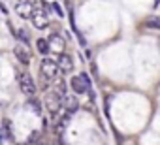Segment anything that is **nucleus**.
Wrapping results in <instances>:
<instances>
[{"mask_svg": "<svg viewBox=\"0 0 160 145\" xmlns=\"http://www.w3.org/2000/svg\"><path fill=\"white\" fill-rule=\"evenodd\" d=\"M4 143V132H2V128H0V145Z\"/></svg>", "mask_w": 160, "mask_h": 145, "instance_id": "nucleus-19", "label": "nucleus"}, {"mask_svg": "<svg viewBox=\"0 0 160 145\" xmlns=\"http://www.w3.org/2000/svg\"><path fill=\"white\" fill-rule=\"evenodd\" d=\"M49 6H51V10H53V12H55V13H57L58 17H62V15H64V12L60 10V6H58L57 2H53V4H49Z\"/></svg>", "mask_w": 160, "mask_h": 145, "instance_id": "nucleus-15", "label": "nucleus"}, {"mask_svg": "<svg viewBox=\"0 0 160 145\" xmlns=\"http://www.w3.org/2000/svg\"><path fill=\"white\" fill-rule=\"evenodd\" d=\"M13 55H15V58H17L21 64H25V66L30 62V55H28L27 45H15V47H13Z\"/></svg>", "mask_w": 160, "mask_h": 145, "instance_id": "nucleus-8", "label": "nucleus"}, {"mask_svg": "<svg viewBox=\"0 0 160 145\" xmlns=\"http://www.w3.org/2000/svg\"><path fill=\"white\" fill-rule=\"evenodd\" d=\"M57 64H58V68H60L62 72H70V70L73 68V60H72V57H70L68 53H58Z\"/></svg>", "mask_w": 160, "mask_h": 145, "instance_id": "nucleus-9", "label": "nucleus"}, {"mask_svg": "<svg viewBox=\"0 0 160 145\" xmlns=\"http://www.w3.org/2000/svg\"><path fill=\"white\" fill-rule=\"evenodd\" d=\"M34 8L36 6H32L30 0H21V2H17V6H15V10H17V13H19L21 19H32Z\"/></svg>", "mask_w": 160, "mask_h": 145, "instance_id": "nucleus-5", "label": "nucleus"}, {"mask_svg": "<svg viewBox=\"0 0 160 145\" xmlns=\"http://www.w3.org/2000/svg\"><path fill=\"white\" fill-rule=\"evenodd\" d=\"M62 106H64V111L66 113H70V115H73L77 109H79V102H77V96H73V94H66L64 96V102H62Z\"/></svg>", "mask_w": 160, "mask_h": 145, "instance_id": "nucleus-6", "label": "nucleus"}, {"mask_svg": "<svg viewBox=\"0 0 160 145\" xmlns=\"http://www.w3.org/2000/svg\"><path fill=\"white\" fill-rule=\"evenodd\" d=\"M79 78H81V79H83V83H85V85H87V87L91 89V78H89V76L85 74V72H81V74H79Z\"/></svg>", "mask_w": 160, "mask_h": 145, "instance_id": "nucleus-16", "label": "nucleus"}, {"mask_svg": "<svg viewBox=\"0 0 160 145\" xmlns=\"http://www.w3.org/2000/svg\"><path fill=\"white\" fill-rule=\"evenodd\" d=\"M158 4H160V0H154V8H158Z\"/></svg>", "mask_w": 160, "mask_h": 145, "instance_id": "nucleus-20", "label": "nucleus"}, {"mask_svg": "<svg viewBox=\"0 0 160 145\" xmlns=\"http://www.w3.org/2000/svg\"><path fill=\"white\" fill-rule=\"evenodd\" d=\"M36 49H38V53L40 55H49L51 53V45H49V42H47V38H38L36 40Z\"/></svg>", "mask_w": 160, "mask_h": 145, "instance_id": "nucleus-11", "label": "nucleus"}, {"mask_svg": "<svg viewBox=\"0 0 160 145\" xmlns=\"http://www.w3.org/2000/svg\"><path fill=\"white\" fill-rule=\"evenodd\" d=\"M17 81H19V87H21V92L25 94V96H28V98H32V96H36V91H38V87H36V83H34V79H32V76L28 74V72H17Z\"/></svg>", "mask_w": 160, "mask_h": 145, "instance_id": "nucleus-2", "label": "nucleus"}, {"mask_svg": "<svg viewBox=\"0 0 160 145\" xmlns=\"http://www.w3.org/2000/svg\"><path fill=\"white\" fill-rule=\"evenodd\" d=\"M64 96H66V83L64 81H58V85L45 94V108L53 115V119H57L60 115V108H62Z\"/></svg>", "mask_w": 160, "mask_h": 145, "instance_id": "nucleus-1", "label": "nucleus"}, {"mask_svg": "<svg viewBox=\"0 0 160 145\" xmlns=\"http://www.w3.org/2000/svg\"><path fill=\"white\" fill-rule=\"evenodd\" d=\"M0 12H2V13H8V8H6L2 2H0Z\"/></svg>", "mask_w": 160, "mask_h": 145, "instance_id": "nucleus-18", "label": "nucleus"}, {"mask_svg": "<svg viewBox=\"0 0 160 145\" xmlns=\"http://www.w3.org/2000/svg\"><path fill=\"white\" fill-rule=\"evenodd\" d=\"M32 23H34V27L36 28H40V30H43V28H47L49 27V17H47V12H45V8H34V13H32Z\"/></svg>", "mask_w": 160, "mask_h": 145, "instance_id": "nucleus-4", "label": "nucleus"}, {"mask_svg": "<svg viewBox=\"0 0 160 145\" xmlns=\"http://www.w3.org/2000/svg\"><path fill=\"white\" fill-rule=\"evenodd\" d=\"M70 87H72V91L75 92V94H85V92H89L91 89L83 83V79L79 78V76H75V78H72L70 79Z\"/></svg>", "mask_w": 160, "mask_h": 145, "instance_id": "nucleus-7", "label": "nucleus"}, {"mask_svg": "<svg viewBox=\"0 0 160 145\" xmlns=\"http://www.w3.org/2000/svg\"><path fill=\"white\" fill-rule=\"evenodd\" d=\"M145 25H147L149 28H158V30H160V17H154V15L149 17V19L145 21Z\"/></svg>", "mask_w": 160, "mask_h": 145, "instance_id": "nucleus-13", "label": "nucleus"}, {"mask_svg": "<svg viewBox=\"0 0 160 145\" xmlns=\"http://www.w3.org/2000/svg\"><path fill=\"white\" fill-rule=\"evenodd\" d=\"M36 145H47V139H42V138H40V139L36 141Z\"/></svg>", "mask_w": 160, "mask_h": 145, "instance_id": "nucleus-17", "label": "nucleus"}, {"mask_svg": "<svg viewBox=\"0 0 160 145\" xmlns=\"http://www.w3.org/2000/svg\"><path fill=\"white\" fill-rule=\"evenodd\" d=\"M25 106H27V108H28V109L36 115V117H40V115H42V104H40V100H38L36 96L28 98V100L25 102Z\"/></svg>", "mask_w": 160, "mask_h": 145, "instance_id": "nucleus-10", "label": "nucleus"}, {"mask_svg": "<svg viewBox=\"0 0 160 145\" xmlns=\"http://www.w3.org/2000/svg\"><path fill=\"white\" fill-rule=\"evenodd\" d=\"M58 72H60V68H58L57 60L47 58V57L42 60V64H40V74H42V78L45 81H55L58 78Z\"/></svg>", "mask_w": 160, "mask_h": 145, "instance_id": "nucleus-3", "label": "nucleus"}, {"mask_svg": "<svg viewBox=\"0 0 160 145\" xmlns=\"http://www.w3.org/2000/svg\"><path fill=\"white\" fill-rule=\"evenodd\" d=\"M15 38H19L21 42H25V45L28 43V32H27L25 28H19V30H15Z\"/></svg>", "mask_w": 160, "mask_h": 145, "instance_id": "nucleus-14", "label": "nucleus"}, {"mask_svg": "<svg viewBox=\"0 0 160 145\" xmlns=\"http://www.w3.org/2000/svg\"><path fill=\"white\" fill-rule=\"evenodd\" d=\"M47 42H49V45H51V47H55L57 51H60V53L64 51V45H66V43H64V40H62L60 36H57V34H51V36L47 38Z\"/></svg>", "mask_w": 160, "mask_h": 145, "instance_id": "nucleus-12", "label": "nucleus"}]
</instances>
